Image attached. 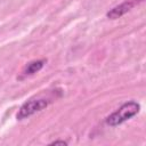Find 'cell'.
I'll use <instances>...</instances> for the list:
<instances>
[{
    "label": "cell",
    "mask_w": 146,
    "mask_h": 146,
    "mask_svg": "<svg viewBox=\"0 0 146 146\" xmlns=\"http://www.w3.org/2000/svg\"><path fill=\"white\" fill-rule=\"evenodd\" d=\"M140 110V105L137 102H127L123 105H121L115 112H113L111 115H108L106 117V124L111 125V127H116L123 122H125L127 120H129L130 117L135 116Z\"/></svg>",
    "instance_id": "cell-1"
},
{
    "label": "cell",
    "mask_w": 146,
    "mask_h": 146,
    "mask_svg": "<svg viewBox=\"0 0 146 146\" xmlns=\"http://www.w3.org/2000/svg\"><path fill=\"white\" fill-rule=\"evenodd\" d=\"M49 102L46 99H31L27 100L26 103H24L21 108L18 110V113L16 115L17 120H24L40 111H42L43 108H46L48 106Z\"/></svg>",
    "instance_id": "cell-2"
},
{
    "label": "cell",
    "mask_w": 146,
    "mask_h": 146,
    "mask_svg": "<svg viewBox=\"0 0 146 146\" xmlns=\"http://www.w3.org/2000/svg\"><path fill=\"white\" fill-rule=\"evenodd\" d=\"M138 3L137 0H127L124 2H122L119 6H115L114 8H112L110 11H107L106 16L110 19H116L120 18L121 16H123L124 14H127L129 10H131Z\"/></svg>",
    "instance_id": "cell-3"
},
{
    "label": "cell",
    "mask_w": 146,
    "mask_h": 146,
    "mask_svg": "<svg viewBox=\"0 0 146 146\" xmlns=\"http://www.w3.org/2000/svg\"><path fill=\"white\" fill-rule=\"evenodd\" d=\"M46 64V60L44 59H38V60H32L30 63H27L23 70V74L24 75H32L36 72H39L43 65Z\"/></svg>",
    "instance_id": "cell-4"
},
{
    "label": "cell",
    "mask_w": 146,
    "mask_h": 146,
    "mask_svg": "<svg viewBox=\"0 0 146 146\" xmlns=\"http://www.w3.org/2000/svg\"><path fill=\"white\" fill-rule=\"evenodd\" d=\"M49 145H63V146H65V145H67V143L64 140H55V141L50 143Z\"/></svg>",
    "instance_id": "cell-5"
}]
</instances>
